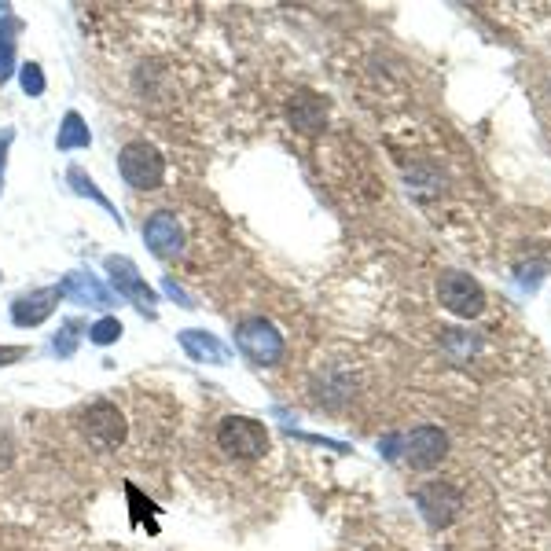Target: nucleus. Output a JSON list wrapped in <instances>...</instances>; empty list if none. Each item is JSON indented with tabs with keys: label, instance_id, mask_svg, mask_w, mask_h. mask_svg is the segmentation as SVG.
Masks as SVG:
<instances>
[{
	"label": "nucleus",
	"instance_id": "f257e3e1",
	"mask_svg": "<svg viewBox=\"0 0 551 551\" xmlns=\"http://www.w3.org/2000/svg\"><path fill=\"white\" fill-rule=\"evenodd\" d=\"M217 445L225 456L232 460H261V456H269L272 449V434L269 427L254 416H225L217 423Z\"/></svg>",
	"mask_w": 551,
	"mask_h": 551
},
{
	"label": "nucleus",
	"instance_id": "f03ea898",
	"mask_svg": "<svg viewBox=\"0 0 551 551\" xmlns=\"http://www.w3.org/2000/svg\"><path fill=\"white\" fill-rule=\"evenodd\" d=\"M118 173L133 192H158L166 184V155L147 140H129L118 151Z\"/></svg>",
	"mask_w": 551,
	"mask_h": 551
},
{
	"label": "nucleus",
	"instance_id": "7ed1b4c3",
	"mask_svg": "<svg viewBox=\"0 0 551 551\" xmlns=\"http://www.w3.org/2000/svg\"><path fill=\"white\" fill-rule=\"evenodd\" d=\"M103 269H107V276H111L114 283V294L118 298H129V302L136 305V313L147 316V320H155V309H158V294L155 287L140 276V269L133 265V258H125V254H111V258L103 261Z\"/></svg>",
	"mask_w": 551,
	"mask_h": 551
},
{
	"label": "nucleus",
	"instance_id": "20e7f679",
	"mask_svg": "<svg viewBox=\"0 0 551 551\" xmlns=\"http://www.w3.org/2000/svg\"><path fill=\"white\" fill-rule=\"evenodd\" d=\"M81 434L89 438V445L103 452H114L125 445V434H129V423H125V412L111 401H92L85 412H81Z\"/></svg>",
	"mask_w": 551,
	"mask_h": 551
},
{
	"label": "nucleus",
	"instance_id": "39448f33",
	"mask_svg": "<svg viewBox=\"0 0 551 551\" xmlns=\"http://www.w3.org/2000/svg\"><path fill=\"white\" fill-rule=\"evenodd\" d=\"M438 298L449 313L463 316V320H474L482 316L485 309V291L482 283L474 280L471 272H460V269H445L438 280Z\"/></svg>",
	"mask_w": 551,
	"mask_h": 551
},
{
	"label": "nucleus",
	"instance_id": "423d86ee",
	"mask_svg": "<svg viewBox=\"0 0 551 551\" xmlns=\"http://www.w3.org/2000/svg\"><path fill=\"white\" fill-rule=\"evenodd\" d=\"M236 346L239 353L254 364H276L283 357V335L280 327L265 320V316H254V320H243L236 327Z\"/></svg>",
	"mask_w": 551,
	"mask_h": 551
},
{
	"label": "nucleus",
	"instance_id": "0eeeda50",
	"mask_svg": "<svg viewBox=\"0 0 551 551\" xmlns=\"http://www.w3.org/2000/svg\"><path fill=\"white\" fill-rule=\"evenodd\" d=\"M460 504H463L460 489H456V485H449V482H427V485H419V489H416L419 515L427 518L434 529L449 526L452 518L460 515Z\"/></svg>",
	"mask_w": 551,
	"mask_h": 551
},
{
	"label": "nucleus",
	"instance_id": "6e6552de",
	"mask_svg": "<svg viewBox=\"0 0 551 551\" xmlns=\"http://www.w3.org/2000/svg\"><path fill=\"white\" fill-rule=\"evenodd\" d=\"M144 247L162 261H173L184 254V228L173 210H155L144 221Z\"/></svg>",
	"mask_w": 551,
	"mask_h": 551
},
{
	"label": "nucleus",
	"instance_id": "1a4fd4ad",
	"mask_svg": "<svg viewBox=\"0 0 551 551\" xmlns=\"http://www.w3.org/2000/svg\"><path fill=\"white\" fill-rule=\"evenodd\" d=\"M56 287H59V294H63L67 302L89 305V309H111V305L118 302V294H114L111 287L100 280V276H92L89 269L67 272V276H63Z\"/></svg>",
	"mask_w": 551,
	"mask_h": 551
},
{
	"label": "nucleus",
	"instance_id": "9d476101",
	"mask_svg": "<svg viewBox=\"0 0 551 551\" xmlns=\"http://www.w3.org/2000/svg\"><path fill=\"white\" fill-rule=\"evenodd\" d=\"M449 452V434L438 427H416L408 434L405 460L412 471H434Z\"/></svg>",
	"mask_w": 551,
	"mask_h": 551
},
{
	"label": "nucleus",
	"instance_id": "9b49d317",
	"mask_svg": "<svg viewBox=\"0 0 551 551\" xmlns=\"http://www.w3.org/2000/svg\"><path fill=\"white\" fill-rule=\"evenodd\" d=\"M59 287H41V291H26L12 302V324L15 327H41L48 316L56 313L59 305Z\"/></svg>",
	"mask_w": 551,
	"mask_h": 551
},
{
	"label": "nucleus",
	"instance_id": "f8f14e48",
	"mask_svg": "<svg viewBox=\"0 0 551 551\" xmlns=\"http://www.w3.org/2000/svg\"><path fill=\"white\" fill-rule=\"evenodd\" d=\"M287 118L302 133H320L327 125V100L316 92H294V100L287 103Z\"/></svg>",
	"mask_w": 551,
	"mask_h": 551
},
{
	"label": "nucleus",
	"instance_id": "ddd939ff",
	"mask_svg": "<svg viewBox=\"0 0 551 551\" xmlns=\"http://www.w3.org/2000/svg\"><path fill=\"white\" fill-rule=\"evenodd\" d=\"M177 342H180V349H184L192 360H199V364H228V346L217 335L203 331V327L180 331Z\"/></svg>",
	"mask_w": 551,
	"mask_h": 551
},
{
	"label": "nucleus",
	"instance_id": "4468645a",
	"mask_svg": "<svg viewBox=\"0 0 551 551\" xmlns=\"http://www.w3.org/2000/svg\"><path fill=\"white\" fill-rule=\"evenodd\" d=\"M67 184H70V188H74V192H78V195H85V199H92V203L100 206V210H107V217H111L114 225L125 228V217L118 214V210H114V203H111V199H107V195L100 192V188H96V180H92L89 173H85V169H81V166H70V169H67Z\"/></svg>",
	"mask_w": 551,
	"mask_h": 551
},
{
	"label": "nucleus",
	"instance_id": "2eb2a0df",
	"mask_svg": "<svg viewBox=\"0 0 551 551\" xmlns=\"http://www.w3.org/2000/svg\"><path fill=\"white\" fill-rule=\"evenodd\" d=\"M89 144H92L89 122H85L78 111H67V114H63V122H59V133H56V151H85Z\"/></svg>",
	"mask_w": 551,
	"mask_h": 551
},
{
	"label": "nucleus",
	"instance_id": "dca6fc26",
	"mask_svg": "<svg viewBox=\"0 0 551 551\" xmlns=\"http://www.w3.org/2000/svg\"><path fill=\"white\" fill-rule=\"evenodd\" d=\"M0 85L12 78L15 70V30H19V19H15L8 8H0Z\"/></svg>",
	"mask_w": 551,
	"mask_h": 551
},
{
	"label": "nucleus",
	"instance_id": "f3484780",
	"mask_svg": "<svg viewBox=\"0 0 551 551\" xmlns=\"http://www.w3.org/2000/svg\"><path fill=\"white\" fill-rule=\"evenodd\" d=\"M81 327H85V324H78V320H63V324H59V331L52 335V353H56V357L70 360L74 353H78Z\"/></svg>",
	"mask_w": 551,
	"mask_h": 551
},
{
	"label": "nucleus",
	"instance_id": "a211bd4d",
	"mask_svg": "<svg viewBox=\"0 0 551 551\" xmlns=\"http://www.w3.org/2000/svg\"><path fill=\"white\" fill-rule=\"evenodd\" d=\"M118 338H122V320H118V316H100V320L89 327L92 346H114Z\"/></svg>",
	"mask_w": 551,
	"mask_h": 551
},
{
	"label": "nucleus",
	"instance_id": "6ab92c4d",
	"mask_svg": "<svg viewBox=\"0 0 551 551\" xmlns=\"http://www.w3.org/2000/svg\"><path fill=\"white\" fill-rule=\"evenodd\" d=\"M19 85H23V92L30 96V100H41L45 96V70H41V63H23L19 67Z\"/></svg>",
	"mask_w": 551,
	"mask_h": 551
},
{
	"label": "nucleus",
	"instance_id": "aec40b11",
	"mask_svg": "<svg viewBox=\"0 0 551 551\" xmlns=\"http://www.w3.org/2000/svg\"><path fill=\"white\" fill-rule=\"evenodd\" d=\"M162 291H166L169 298L180 305V309H195V298H188V291H184L177 280H169V276H166V280H162Z\"/></svg>",
	"mask_w": 551,
	"mask_h": 551
},
{
	"label": "nucleus",
	"instance_id": "412c9836",
	"mask_svg": "<svg viewBox=\"0 0 551 551\" xmlns=\"http://www.w3.org/2000/svg\"><path fill=\"white\" fill-rule=\"evenodd\" d=\"M15 129H0V192H4V173H8V151H12Z\"/></svg>",
	"mask_w": 551,
	"mask_h": 551
},
{
	"label": "nucleus",
	"instance_id": "4be33fe9",
	"mask_svg": "<svg viewBox=\"0 0 551 551\" xmlns=\"http://www.w3.org/2000/svg\"><path fill=\"white\" fill-rule=\"evenodd\" d=\"M23 357H26L23 346H0V368H4V364H15V360H23Z\"/></svg>",
	"mask_w": 551,
	"mask_h": 551
},
{
	"label": "nucleus",
	"instance_id": "5701e85b",
	"mask_svg": "<svg viewBox=\"0 0 551 551\" xmlns=\"http://www.w3.org/2000/svg\"><path fill=\"white\" fill-rule=\"evenodd\" d=\"M0 280H4V276H0Z\"/></svg>",
	"mask_w": 551,
	"mask_h": 551
}]
</instances>
